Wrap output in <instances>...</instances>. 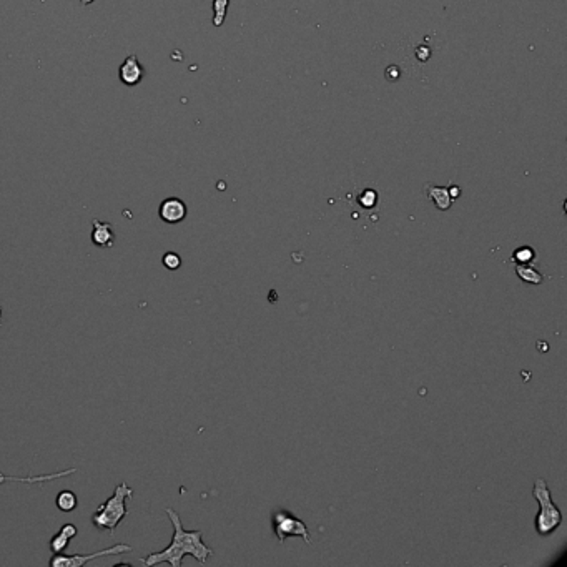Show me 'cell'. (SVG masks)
Instances as JSON below:
<instances>
[{"mask_svg":"<svg viewBox=\"0 0 567 567\" xmlns=\"http://www.w3.org/2000/svg\"><path fill=\"white\" fill-rule=\"evenodd\" d=\"M516 273H518L519 279H522L524 283H529V285H541L542 279H544L542 275L539 273L531 263H526V265L516 263Z\"/></svg>","mask_w":567,"mask_h":567,"instance_id":"cell-12","label":"cell"},{"mask_svg":"<svg viewBox=\"0 0 567 567\" xmlns=\"http://www.w3.org/2000/svg\"><path fill=\"white\" fill-rule=\"evenodd\" d=\"M187 205H185L183 200L175 198V196L163 200V202L160 203L159 216L161 218V222L168 223V225H175V223L183 222V220L187 218Z\"/></svg>","mask_w":567,"mask_h":567,"instance_id":"cell-6","label":"cell"},{"mask_svg":"<svg viewBox=\"0 0 567 567\" xmlns=\"http://www.w3.org/2000/svg\"><path fill=\"white\" fill-rule=\"evenodd\" d=\"M77 534L78 529L76 524H64L60 527V531L52 535V539H50V551H52L54 554L64 553L67 547H69L70 541H72Z\"/></svg>","mask_w":567,"mask_h":567,"instance_id":"cell-10","label":"cell"},{"mask_svg":"<svg viewBox=\"0 0 567 567\" xmlns=\"http://www.w3.org/2000/svg\"><path fill=\"white\" fill-rule=\"evenodd\" d=\"M0 318H2V308H0Z\"/></svg>","mask_w":567,"mask_h":567,"instance_id":"cell-20","label":"cell"},{"mask_svg":"<svg viewBox=\"0 0 567 567\" xmlns=\"http://www.w3.org/2000/svg\"><path fill=\"white\" fill-rule=\"evenodd\" d=\"M533 496L539 504V513L535 516V531L539 535H549L561 526L562 513L553 501L549 486L544 479H535Z\"/></svg>","mask_w":567,"mask_h":567,"instance_id":"cell-3","label":"cell"},{"mask_svg":"<svg viewBox=\"0 0 567 567\" xmlns=\"http://www.w3.org/2000/svg\"><path fill=\"white\" fill-rule=\"evenodd\" d=\"M133 496V489L127 483L118 484L112 498L97 507L92 514V524L98 531H108L110 534L115 533V529L128 514L127 501Z\"/></svg>","mask_w":567,"mask_h":567,"instance_id":"cell-2","label":"cell"},{"mask_svg":"<svg viewBox=\"0 0 567 567\" xmlns=\"http://www.w3.org/2000/svg\"><path fill=\"white\" fill-rule=\"evenodd\" d=\"M161 263H163V266L167 268V270L175 271L182 266V258H180V255L175 253V251H168V253H165L163 257H161Z\"/></svg>","mask_w":567,"mask_h":567,"instance_id":"cell-16","label":"cell"},{"mask_svg":"<svg viewBox=\"0 0 567 567\" xmlns=\"http://www.w3.org/2000/svg\"><path fill=\"white\" fill-rule=\"evenodd\" d=\"M118 76H120V80L128 86L140 84L141 78L145 76V70L139 62V58H137V55H128L125 58L124 64L120 65V70H118Z\"/></svg>","mask_w":567,"mask_h":567,"instance_id":"cell-7","label":"cell"},{"mask_svg":"<svg viewBox=\"0 0 567 567\" xmlns=\"http://www.w3.org/2000/svg\"><path fill=\"white\" fill-rule=\"evenodd\" d=\"M273 529L279 544H283L290 535H297V537H301L306 544H311V535L305 522L294 518L291 513H286V511H279V513L275 514Z\"/></svg>","mask_w":567,"mask_h":567,"instance_id":"cell-5","label":"cell"},{"mask_svg":"<svg viewBox=\"0 0 567 567\" xmlns=\"http://www.w3.org/2000/svg\"><path fill=\"white\" fill-rule=\"evenodd\" d=\"M448 190H450V195H451L452 200H456L461 195V188L459 187H451V188H448Z\"/></svg>","mask_w":567,"mask_h":567,"instance_id":"cell-18","label":"cell"},{"mask_svg":"<svg viewBox=\"0 0 567 567\" xmlns=\"http://www.w3.org/2000/svg\"><path fill=\"white\" fill-rule=\"evenodd\" d=\"M130 551H132V546L115 544L92 554H70V556L62 553L54 554L52 559H50V567H85L90 561H95V559L107 556H120V554H127Z\"/></svg>","mask_w":567,"mask_h":567,"instance_id":"cell-4","label":"cell"},{"mask_svg":"<svg viewBox=\"0 0 567 567\" xmlns=\"http://www.w3.org/2000/svg\"><path fill=\"white\" fill-rule=\"evenodd\" d=\"M534 258H535V251L531 246H521L513 253L514 263H521V265L533 263Z\"/></svg>","mask_w":567,"mask_h":567,"instance_id":"cell-15","label":"cell"},{"mask_svg":"<svg viewBox=\"0 0 567 567\" xmlns=\"http://www.w3.org/2000/svg\"><path fill=\"white\" fill-rule=\"evenodd\" d=\"M73 472H77V467H72V470H64L60 472H52V474L27 476V478H19V476H5V474H2V472H0V484H5V483H23V484L49 483V481H54V479L67 478V476L73 474Z\"/></svg>","mask_w":567,"mask_h":567,"instance_id":"cell-9","label":"cell"},{"mask_svg":"<svg viewBox=\"0 0 567 567\" xmlns=\"http://www.w3.org/2000/svg\"><path fill=\"white\" fill-rule=\"evenodd\" d=\"M92 243L98 248H112L115 245V231L108 222L92 220Z\"/></svg>","mask_w":567,"mask_h":567,"instance_id":"cell-8","label":"cell"},{"mask_svg":"<svg viewBox=\"0 0 567 567\" xmlns=\"http://www.w3.org/2000/svg\"><path fill=\"white\" fill-rule=\"evenodd\" d=\"M80 2H82V5H90V3L95 2V0H80Z\"/></svg>","mask_w":567,"mask_h":567,"instance_id":"cell-19","label":"cell"},{"mask_svg":"<svg viewBox=\"0 0 567 567\" xmlns=\"http://www.w3.org/2000/svg\"><path fill=\"white\" fill-rule=\"evenodd\" d=\"M358 202H360L363 208H373L378 203V193L371 190V188H368V190H364L358 196Z\"/></svg>","mask_w":567,"mask_h":567,"instance_id":"cell-17","label":"cell"},{"mask_svg":"<svg viewBox=\"0 0 567 567\" xmlns=\"http://www.w3.org/2000/svg\"><path fill=\"white\" fill-rule=\"evenodd\" d=\"M426 195H428V198L431 200V202L435 203L436 207H438V210H441V211L450 210L452 202H454V200L451 198L450 190H448L446 187H435V185H428Z\"/></svg>","mask_w":567,"mask_h":567,"instance_id":"cell-11","label":"cell"},{"mask_svg":"<svg viewBox=\"0 0 567 567\" xmlns=\"http://www.w3.org/2000/svg\"><path fill=\"white\" fill-rule=\"evenodd\" d=\"M55 502H57V507L62 511V513H72V511L77 509L78 498L73 491L65 489V491L58 492Z\"/></svg>","mask_w":567,"mask_h":567,"instance_id":"cell-13","label":"cell"},{"mask_svg":"<svg viewBox=\"0 0 567 567\" xmlns=\"http://www.w3.org/2000/svg\"><path fill=\"white\" fill-rule=\"evenodd\" d=\"M167 514L173 526V537L170 546L167 549L159 551V553L148 554L147 557L141 559V564L152 567L161 564V562H168L172 567H182L185 556L195 557L196 561L205 564L208 561V557L213 556V549L203 542L202 531L185 529L178 513L175 509H172V507H168Z\"/></svg>","mask_w":567,"mask_h":567,"instance_id":"cell-1","label":"cell"},{"mask_svg":"<svg viewBox=\"0 0 567 567\" xmlns=\"http://www.w3.org/2000/svg\"><path fill=\"white\" fill-rule=\"evenodd\" d=\"M230 0H213V25L222 27L227 17V9Z\"/></svg>","mask_w":567,"mask_h":567,"instance_id":"cell-14","label":"cell"}]
</instances>
